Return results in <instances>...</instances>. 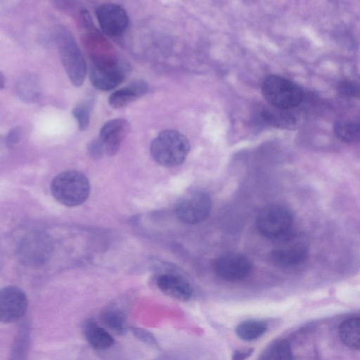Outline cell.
Wrapping results in <instances>:
<instances>
[{
	"label": "cell",
	"mask_w": 360,
	"mask_h": 360,
	"mask_svg": "<svg viewBox=\"0 0 360 360\" xmlns=\"http://www.w3.org/2000/svg\"><path fill=\"white\" fill-rule=\"evenodd\" d=\"M150 154L153 160L165 167L181 165L186 160L190 144L181 133L166 129L160 132L150 144Z\"/></svg>",
	"instance_id": "obj_1"
},
{
	"label": "cell",
	"mask_w": 360,
	"mask_h": 360,
	"mask_svg": "<svg viewBox=\"0 0 360 360\" xmlns=\"http://www.w3.org/2000/svg\"><path fill=\"white\" fill-rule=\"evenodd\" d=\"M50 189L56 201L65 206L75 207L87 199L90 185L84 174L69 170L56 175L51 183Z\"/></svg>",
	"instance_id": "obj_2"
},
{
	"label": "cell",
	"mask_w": 360,
	"mask_h": 360,
	"mask_svg": "<svg viewBox=\"0 0 360 360\" xmlns=\"http://www.w3.org/2000/svg\"><path fill=\"white\" fill-rule=\"evenodd\" d=\"M55 40L66 74L75 86L82 85L87 72L84 56L72 33L63 27L56 30Z\"/></svg>",
	"instance_id": "obj_3"
},
{
	"label": "cell",
	"mask_w": 360,
	"mask_h": 360,
	"mask_svg": "<svg viewBox=\"0 0 360 360\" xmlns=\"http://www.w3.org/2000/svg\"><path fill=\"white\" fill-rule=\"evenodd\" d=\"M128 65L116 53L91 59L89 75L92 85L101 91H110L125 79Z\"/></svg>",
	"instance_id": "obj_4"
},
{
	"label": "cell",
	"mask_w": 360,
	"mask_h": 360,
	"mask_svg": "<svg viewBox=\"0 0 360 360\" xmlns=\"http://www.w3.org/2000/svg\"><path fill=\"white\" fill-rule=\"evenodd\" d=\"M262 92L269 103L282 110L298 106L304 98L303 91L297 84L276 75H270L264 79Z\"/></svg>",
	"instance_id": "obj_5"
},
{
	"label": "cell",
	"mask_w": 360,
	"mask_h": 360,
	"mask_svg": "<svg viewBox=\"0 0 360 360\" xmlns=\"http://www.w3.org/2000/svg\"><path fill=\"white\" fill-rule=\"evenodd\" d=\"M292 223L290 212L279 205L265 206L259 212L256 219L259 232L263 236L274 240H281L288 236Z\"/></svg>",
	"instance_id": "obj_6"
},
{
	"label": "cell",
	"mask_w": 360,
	"mask_h": 360,
	"mask_svg": "<svg viewBox=\"0 0 360 360\" xmlns=\"http://www.w3.org/2000/svg\"><path fill=\"white\" fill-rule=\"evenodd\" d=\"M52 252L53 243L49 236L44 232L34 231L21 240L18 256L24 265L36 267L45 264Z\"/></svg>",
	"instance_id": "obj_7"
},
{
	"label": "cell",
	"mask_w": 360,
	"mask_h": 360,
	"mask_svg": "<svg viewBox=\"0 0 360 360\" xmlns=\"http://www.w3.org/2000/svg\"><path fill=\"white\" fill-rule=\"evenodd\" d=\"M212 207V199L208 194L195 191L177 202L174 212L181 222L195 224L204 221L209 216Z\"/></svg>",
	"instance_id": "obj_8"
},
{
	"label": "cell",
	"mask_w": 360,
	"mask_h": 360,
	"mask_svg": "<svg viewBox=\"0 0 360 360\" xmlns=\"http://www.w3.org/2000/svg\"><path fill=\"white\" fill-rule=\"evenodd\" d=\"M28 301L25 292L19 287L9 285L0 291V321L12 323L21 319L27 309Z\"/></svg>",
	"instance_id": "obj_9"
},
{
	"label": "cell",
	"mask_w": 360,
	"mask_h": 360,
	"mask_svg": "<svg viewBox=\"0 0 360 360\" xmlns=\"http://www.w3.org/2000/svg\"><path fill=\"white\" fill-rule=\"evenodd\" d=\"M214 269L221 279L236 282L243 280L250 274L252 263L247 257L240 253L227 252L216 259Z\"/></svg>",
	"instance_id": "obj_10"
},
{
	"label": "cell",
	"mask_w": 360,
	"mask_h": 360,
	"mask_svg": "<svg viewBox=\"0 0 360 360\" xmlns=\"http://www.w3.org/2000/svg\"><path fill=\"white\" fill-rule=\"evenodd\" d=\"M96 15L101 30L108 36L113 37L120 36L128 27L127 13L119 4H103L97 7Z\"/></svg>",
	"instance_id": "obj_11"
},
{
	"label": "cell",
	"mask_w": 360,
	"mask_h": 360,
	"mask_svg": "<svg viewBox=\"0 0 360 360\" xmlns=\"http://www.w3.org/2000/svg\"><path fill=\"white\" fill-rule=\"evenodd\" d=\"M129 131V123L122 118L108 120L101 127L98 140L105 154L115 155Z\"/></svg>",
	"instance_id": "obj_12"
},
{
	"label": "cell",
	"mask_w": 360,
	"mask_h": 360,
	"mask_svg": "<svg viewBox=\"0 0 360 360\" xmlns=\"http://www.w3.org/2000/svg\"><path fill=\"white\" fill-rule=\"evenodd\" d=\"M288 238L289 236L281 239L283 243L270 252V259L276 266H292L302 262L307 256V248L302 242Z\"/></svg>",
	"instance_id": "obj_13"
},
{
	"label": "cell",
	"mask_w": 360,
	"mask_h": 360,
	"mask_svg": "<svg viewBox=\"0 0 360 360\" xmlns=\"http://www.w3.org/2000/svg\"><path fill=\"white\" fill-rule=\"evenodd\" d=\"M156 285L164 294L179 301H187L193 295L189 281L179 274H161L156 278Z\"/></svg>",
	"instance_id": "obj_14"
},
{
	"label": "cell",
	"mask_w": 360,
	"mask_h": 360,
	"mask_svg": "<svg viewBox=\"0 0 360 360\" xmlns=\"http://www.w3.org/2000/svg\"><path fill=\"white\" fill-rule=\"evenodd\" d=\"M148 89L146 82L135 80L127 86L115 91L108 98V103L112 108H121L145 95Z\"/></svg>",
	"instance_id": "obj_15"
},
{
	"label": "cell",
	"mask_w": 360,
	"mask_h": 360,
	"mask_svg": "<svg viewBox=\"0 0 360 360\" xmlns=\"http://www.w3.org/2000/svg\"><path fill=\"white\" fill-rule=\"evenodd\" d=\"M82 332L86 342L95 349L105 350L115 343L113 337L93 320L89 319L84 323Z\"/></svg>",
	"instance_id": "obj_16"
},
{
	"label": "cell",
	"mask_w": 360,
	"mask_h": 360,
	"mask_svg": "<svg viewBox=\"0 0 360 360\" xmlns=\"http://www.w3.org/2000/svg\"><path fill=\"white\" fill-rule=\"evenodd\" d=\"M31 342L30 327L27 321L21 323L15 333L8 360H27Z\"/></svg>",
	"instance_id": "obj_17"
},
{
	"label": "cell",
	"mask_w": 360,
	"mask_h": 360,
	"mask_svg": "<svg viewBox=\"0 0 360 360\" xmlns=\"http://www.w3.org/2000/svg\"><path fill=\"white\" fill-rule=\"evenodd\" d=\"M333 132L335 136L346 143H356L360 142V121L341 120L333 125Z\"/></svg>",
	"instance_id": "obj_18"
},
{
	"label": "cell",
	"mask_w": 360,
	"mask_h": 360,
	"mask_svg": "<svg viewBox=\"0 0 360 360\" xmlns=\"http://www.w3.org/2000/svg\"><path fill=\"white\" fill-rule=\"evenodd\" d=\"M100 319L108 328L118 335H124L127 332L126 315L117 307H110L103 309Z\"/></svg>",
	"instance_id": "obj_19"
},
{
	"label": "cell",
	"mask_w": 360,
	"mask_h": 360,
	"mask_svg": "<svg viewBox=\"0 0 360 360\" xmlns=\"http://www.w3.org/2000/svg\"><path fill=\"white\" fill-rule=\"evenodd\" d=\"M339 335L344 345L351 349L360 350V318L342 322L340 326Z\"/></svg>",
	"instance_id": "obj_20"
},
{
	"label": "cell",
	"mask_w": 360,
	"mask_h": 360,
	"mask_svg": "<svg viewBox=\"0 0 360 360\" xmlns=\"http://www.w3.org/2000/svg\"><path fill=\"white\" fill-rule=\"evenodd\" d=\"M267 330L266 325L257 320H247L236 328L237 336L245 341H252L261 337Z\"/></svg>",
	"instance_id": "obj_21"
},
{
	"label": "cell",
	"mask_w": 360,
	"mask_h": 360,
	"mask_svg": "<svg viewBox=\"0 0 360 360\" xmlns=\"http://www.w3.org/2000/svg\"><path fill=\"white\" fill-rule=\"evenodd\" d=\"M260 360H293L290 343L286 340L272 342L262 352Z\"/></svg>",
	"instance_id": "obj_22"
},
{
	"label": "cell",
	"mask_w": 360,
	"mask_h": 360,
	"mask_svg": "<svg viewBox=\"0 0 360 360\" xmlns=\"http://www.w3.org/2000/svg\"><path fill=\"white\" fill-rule=\"evenodd\" d=\"M18 96L26 102H33L39 95V86L37 79L32 75H24L16 84Z\"/></svg>",
	"instance_id": "obj_23"
},
{
	"label": "cell",
	"mask_w": 360,
	"mask_h": 360,
	"mask_svg": "<svg viewBox=\"0 0 360 360\" xmlns=\"http://www.w3.org/2000/svg\"><path fill=\"white\" fill-rule=\"evenodd\" d=\"M93 103L94 100L91 98L85 99L72 109V115L80 131H84L89 127Z\"/></svg>",
	"instance_id": "obj_24"
},
{
	"label": "cell",
	"mask_w": 360,
	"mask_h": 360,
	"mask_svg": "<svg viewBox=\"0 0 360 360\" xmlns=\"http://www.w3.org/2000/svg\"><path fill=\"white\" fill-rule=\"evenodd\" d=\"M338 93L345 98H360V84L351 80H342L337 86Z\"/></svg>",
	"instance_id": "obj_25"
},
{
	"label": "cell",
	"mask_w": 360,
	"mask_h": 360,
	"mask_svg": "<svg viewBox=\"0 0 360 360\" xmlns=\"http://www.w3.org/2000/svg\"><path fill=\"white\" fill-rule=\"evenodd\" d=\"M132 333L139 341L147 344L151 347H158V343L154 337V335L149 331L136 327H132L131 328Z\"/></svg>",
	"instance_id": "obj_26"
},
{
	"label": "cell",
	"mask_w": 360,
	"mask_h": 360,
	"mask_svg": "<svg viewBox=\"0 0 360 360\" xmlns=\"http://www.w3.org/2000/svg\"><path fill=\"white\" fill-rule=\"evenodd\" d=\"M88 151L90 155L94 158H99L103 155V149L97 139L91 141L88 146Z\"/></svg>",
	"instance_id": "obj_27"
},
{
	"label": "cell",
	"mask_w": 360,
	"mask_h": 360,
	"mask_svg": "<svg viewBox=\"0 0 360 360\" xmlns=\"http://www.w3.org/2000/svg\"><path fill=\"white\" fill-rule=\"evenodd\" d=\"M21 129L15 127L10 130L6 136V141L8 145H13L16 143L21 137Z\"/></svg>",
	"instance_id": "obj_28"
},
{
	"label": "cell",
	"mask_w": 360,
	"mask_h": 360,
	"mask_svg": "<svg viewBox=\"0 0 360 360\" xmlns=\"http://www.w3.org/2000/svg\"><path fill=\"white\" fill-rule=\"evenodd\" d=\"M253 352L252 349L246 350H236L233 353L231 360H245Z\"/></svg>",
	"instance_id": "obj_29"
},
{
	"label": "cell",
	"mask_w": 360,
	"mask_h": 360,
	"mask_svg": "<svg viewBox=\"0 0 360 360\" xmlns=\"http://www.w3.org/2000/svg\"><path fill=\"white\" fill-rule=\"evenodd\" d=\"M4 86V76L2 72L0 74V86L3 89Z\"/></svg>",
	"instance_id": "obj_30"
}]
</instances>
